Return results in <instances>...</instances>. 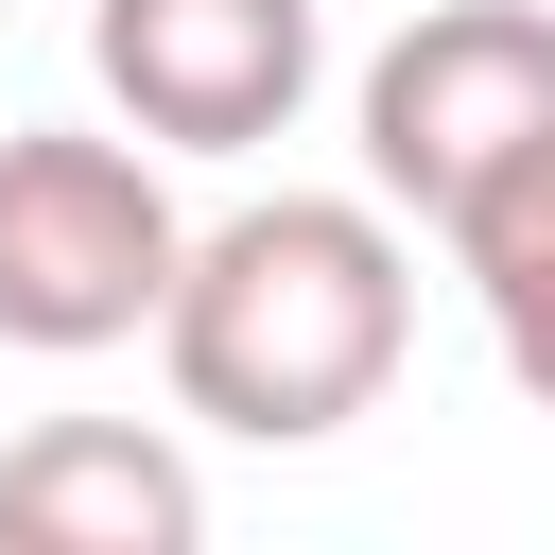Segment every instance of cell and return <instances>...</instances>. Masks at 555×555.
<instances>
[{"label": "cell", "instance_id": "6", "mask_svg": "<svg viewBox=\"0 0 555 555\" xmlns=\"http://www.w3.org/2000/svg\"><path fill=\"white\" fill-rule=\"evenodd\" d=\"M451 260H468V295H486V347H503V382L555 416V139L486 191V208H451L434 225Z\"/></svg>", "mask_w": 555, "mask_h": 555}, {"label": "cell", "instance_id": "2", "mask_svg": "<svg viewBox=\"0 0 555 555\" xmlns=\"http://www.w3.org/2000/svg\"><path fill=\"white\" fill-rule=\"evenodd\" d=\"M173 191H156V139L121 121H0V347L35 364H87V347H139L156 295H173Z\"/></svg>", "mask_w": 555, "mask_h": 555}, {"label": "cell", "instance_id": "1", "mask_svg": "<svg viewBox=\"0 0 555 555\" xmlns=\"http://www.w3.org/2000/svg\"><path fill=\"white\" fill-rule=\"evenodd\" d=\"M399 347H416V260L382 191H260L173 243L156 364H173V416L243 451H330L347 416H382Z\"/></svg>", "mask_w": 555, "mask_h": 555}, {"label": "cell", "instance_id": "3", "mask_svg": "<svg viewBox=\"0 0 555 555\" xmlns=\"http://www.w3.org/2000/svg\"><path fill=\"white\" fill-rule=\"evenodd\" d=\"M347 121H364V191L382 208H416V225L486 208L555 139V0H416L364 52Z\"/></svg>", "mask_w": 555, "mask_h": 555}, {"label": "cell", "instance_id": "5", "mask_svg": "<svg viewBox=\"0 0 555 555\" xmlns=\"http://www.w3.org/2000/svg\"><path fill=\"white\" fill-rule=\"evenodd\" d=\"M0 538L17 555H191L208 538V486L139 416H52V434L0 451Z\"/></svg>", "mask_w": 555, "mask_h": 555}, {"label": "cell", "instance_id": "4", "mask_svg": "<svg viewBox=\"0 0 555 555\" xmlns=\"http://www.w3.org/2000/svg\"><path fill=\"white\" fill-rule=\"evenodd\" d=\"M87 69L156 156H260L330 87V0H87Z\"/></svg>", "mask_w": 555, "mask_h": 555}]
</instances>
